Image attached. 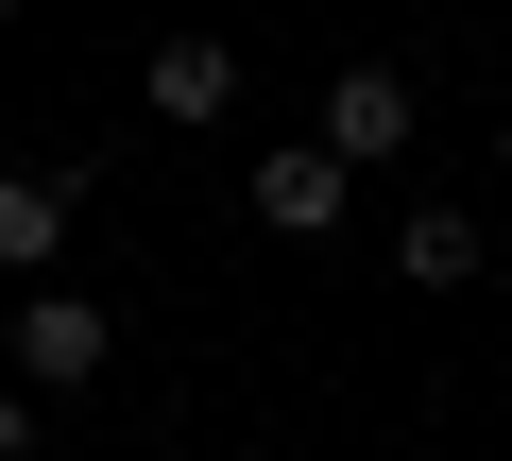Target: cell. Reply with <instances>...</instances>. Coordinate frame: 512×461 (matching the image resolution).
<instances>
[{
	"label": "cell",
	"instance_id": "cell-1",
	"mask_svg": "<svg viewBox=\"0 0 512 461\" xmlns=\"http://www.w3.org/2000/svg\"><path fill=\"white\" fill-rule=\"evenodd\" d=\"M103 359H120V325H103L86 291H52V274H35L18 308H0V376H35V393H86Z\"/></svg>",
	"mask_w": 512,
	"mask_h": 461
},
{
	"label": "cell",
	"instance_id": "cell-2",
	"mask_svg": "<svg viewBox=\"0 0 512 461\" xmlns=\"http://www.w3.org/2000/svg\"><path fill=\"white\" fill-rule=\"evenodd\" d=\"M308 137H325L342 171H410V137H427V103H410V69H393V52H359V69L325 86V120H308Z\"/></svg>",
	"mask_w": 512,
	"mask_h": 461
},
{
	"label": "cell",
	"instance_id": "cell-3",
	"mask_svg": "<svg viewBox=\"0 0 512 461\" xmlns=\"http://www.w3.org/2000/svg\"><path fill=\"white\" fill-rule=\"evenodd\" d=\"M239 205L274 222V240H308V257H325V240H342V205H359V171H342L325 137H274V154L239 171Z\"/></svg>",
	"mask_w": 512,
	"mask_h": 461
},
{
	"label": "cell",
	"instance_id": "cell-4",
	"mask_svg": "<svg viewBox=\"0 0 512 461\" xmlns=\"http://www.w3.org/2000/svg\"><path fill=\"white\" fill-rule=\"evenodd\" d=\"M393 274H410V291H478V274H495V222H478V205H410V222H393Z\"/></svg>",
	"mask_w": 512,
	"mask_h": 461
},
{
	"label": "cell",
	"instance_id": "cell-5",
	"mask_svg": "<svg viewBox=\"0 0 512 461\" xmlns=\"http://www.w3.org/2000/svg\"><path fill=\"white\" fill-rule=\"evenodd\" d=\"M137 103H154V120H222V103H239V35H154Z\"/></svg>",
	"mask_w": 512,
	"mask_h": 461
},
{
	"label": "cell",
	"instance_id": "cell-6",
	"mask_svg": "<svg viewBox=\"0 0 512 461\" xmlns=\"http://www.w3.org/2000/svg\"><path fill=\"white\" fill-rule=\"evenodd\" d=\"M69 205H86L69 171H0V274H18V291H35L52 257H69Z\"/></svg>",
	"mask_w": 512,
	"mask_h": 461
},
{
	"label": "cell",
	"instance_id": "cell-7",
	"mask_svg": "<svg viewBox=\"0 0 512 461\" xmlns=\"http://www.w3.org/2000/svg\"><path fill=\"white\" fill-rule=\"evenodd\" d=\"M35 427H52V410H35V376H0V461H35Z\"/></svg>",
	"mask_w": 512,
	"mask_h": 461
},
{
	"label": "cell",
	"instance_id": "cell-8",
	"mask_svg": "<svg viewBox=\"0 0 512 461\" xmlns=\"http://www.w3.org/2000/svg\"><path fill=\"white\" fill-rule=\"evenodd\" d=\"M495 188H512V120H495Z\"/></svg>",
	"mask_w": 512,
	"mask_h": 461
},
{
	"label": "cell",
	"instance_id": "cell-9",
	"mask_svg": "<svg viewBox=\"0 0 512 461\" xmlns=\"http://www.w3.org/2000/svg\"><path fill=\"white\" fill-rule=\"evenodd\" d=\"M410 461H444V444H410Z\"/></svg>",
	"mask_w": 512,
	"mask_h": 461
},
{
	"label": "cell",
	"instance_id": "cell-10",
	"mask_svg": "<svg viewBox=\"0 0 512 461\" xmlns=\"http://www.w3.org/2000/svg\"><path fill=\"white\" fill-rule=\"evenodd\" d=\"M0 18H18V0H0Z\"/></svg>",
	"mask_w": 512,
	"mask_h": 461
}]
</instances>
